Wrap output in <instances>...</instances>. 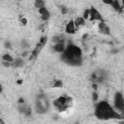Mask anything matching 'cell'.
<instances>
[{"instance_id":"cell-2","label":"cell","mask_w":124,"mask_h":124,"mask_svg":"<svg viewBox=\"0 0 124 124\" xmlns=\"http://www.w3.org/2000/svg\"><path fill=\"white\" fill-rule=\"evenodd\" d=\"M61 59L71 66H79L82 64V50L79 46L70 44L62 53Z\"/></svg>"},{"instance_id":"cell-6","label":"cell","mask_w":124,"mask_h":124,"mask_svg":"<svg viewBox=\"0 0 124 124\" xmlns=\"http://www.w3.org/2000/svg\"><path fill=\"white\" fill-rule=\"evenodd\" d=\"M102 16H101V14H100V12L96 9V8H94V7H91L90 9H89V20H91V21H96V20H98V21H102Z\"/></svg>"},{"instance_id":"cell-15","label":"cell","mask_w":124,"mask_h":124,"mask_svg":"<svg viewBox=\"0 0 124 124\" xmlns=\"http://www.w3.org/2000/svg\"><path fill=\"white\" fill-rule=\"evenodd\" d=\"M110 5L114 8V10H116V11H118V12H121V11H122V7L120 6V3H119L118 1H111Z\"/></svg>"},{"instance_id":"cell-8","label":"cell","mask_w":124,"mask_h":124,"mask_svg":"<svg viewBox=\"0 0 124 124\" xmlns=\"http://www.w3.org/2000/svg\"><path fill=\"white\" fill-rule=\"evenodd\" d=\"M38 12H39V14H40V16H41V19H42L43 21H46V20L49 19V17H50V13H49V11H48V9H47L46 7H44V8L39 9Z\"/></svg>"},{"instance_id":"cell-9","label":"cell","mask_w":124,"mask_h":124,"mask_svg":"<svg viewBox=\"0 0 124 124\" xmlns=\"http://www.w3.org/2000/svg\"><path fill=\"white\" fill-rule=\"evenodd\" d=\"M77 28H76V25H75V22L74 20H70L66 26H65V33L66 34H70V35H73L77 32Z\"/></svg>"},{"instance_id":"cell-10","label":"cell","mask_w":124,"mask_h":124,"mask_svg":"<svg viewBox=\"0 0 124 124\" xmlns=\"http://www.w3.org/2000/svg\"><path fill=\"white\" fill-rule=\"evenodd\" d=\"M65 49H66V46H65V44H64L63 41H60L58 43H55V45L53 46V50L55 52H57V53H63Z\"/></svg>"},{"instance_id":"cell-12","label":"cell","mask_w":124,"mask_h":124,"mask_svg":"<svg viewBox=\"0 0 124 124\" xmlns=\"http://www.w3.org/2000/svg\"><path fill=\"white\" fill-rule=\"evenodd\" d=\"M99 30L102 34H105V35H108L109 34V27L103 21L99 22Z\"/></svg>"},{"instance_id":"cell-19","label":"cell","mask_w":124,"mask_h":124,"mask_svg":"<svg viewBox=\"0 0 124 124\" xmlns=\"http://www.w3.org/2000/svg\"><path fill=\"white\" fill-rule=\"evenodd\" d=\"M82 17L85 19V20H87V19H89V9H86L84 12H83V15H82Z\"/></svg>"},{"instance_id":"cell-17","label":"cell","mask_w":124,"mask_h":124,"mask_svg":"<svg viewBox=\"0 0 124 124\" xmlns=\"http://www.w3.org/2000/svg\"><path fill=\"white\" fill-rule=\"evenodd\" d=\"M62 85H63V82H62V80H60V79H55L54 81H53V87H55V88H57V87H62Z\"/></svg>"},{"instance_id":"cell-4","label":"cell","mask_w":124,"mask_h":124,"mask_svg":"<svg viewBox=\"0 0 124 124\" xmlns=\"http://www.w3.org/2000/svg\"><path fill=\"white\" fill-rule=\"evenodd\" d=\"M48 108V102L46 99L44 98V96H40L36 102H35V107L34 109L36 111V113L38 114H44L47 111Z\"/></svg>"},{"instance_id":"cell-25","label":"cell","mask_w":124,"mask_h":124,"mask_svg":"<svg viewBox=\"0 0 124 124\" xmlns=\"http://www.w3.org/2000/svg\"><path fill=\"white\" fill-rule=\"evenodd\" d=\"M21 82H22V80H21V79H19V80H17V83H18V84H20Z\"/></svg>"},{"instance_id":"cell-14","label":"cell","mask_w":124,"mask_h":124,"mask_svg":"<svg viewBox=\"0 0 124 124\" xmlns=\"http://www.w3.org/2000/svg\"><path fill=\"white\" fill-rule=\"evenodd\" d=\"M2 61H4V62H9V63H14V61H15V59H14V57L11 55V54H9V53H5V54H3V56H2Z\"/></svg>"},{"instance_id":"cell-20","label":"cell","mask_w":124,"mask_h":124,"mask_svg":"<svg viewBox=\"0 0 124 124\" xmlns=\"http://www.w3.org/2000/svg\"><path fill=\"white\" fill-rule=\"evenodd\" d=\"M92 100H93V102H96L98 100V94H97L96 91H94L93 94H92Z\"/></svg>"},{"instance_id":"cell-3","label":"cell","mask_w":124,"mask_h":124,"mask_svg":"<svg viewBox=\"0 0 124 124\" xmlns=\"http://www.w3.org/2000/svg\"><path fill=\"white\" fill-rule=\"evenodd\" d=\"M70 104H71V99L67 96H59L53 101V107L59 112H63L67 110L70 107Z\"/></svg>"},{"instance_id":"cell-26","label":"cell","mask_w":124,"mask_h":124,"mask_svg":"<svg viewBox=\"0 0 124 124\" xmlns=\"http://www.w3.org/2000/svg\"><path fill=\"white\" fill-rule=\"evenodd\" d=\"M75 124H79V123H75Z\"/></svg>"},{"instance_id":"cell-11","label":"cell","mask_w":124,"mask_h":124,"mask_svg":"<svg viewBox=\"0 0 124 124\" xmlns=\"http://www.w3.org/2000/svg\"><path fill=\"white\" fill-rule=\"evenodd\" d=\"M74 22H75V25H76V28L77 29H79L80 27L84 26L85 25V19L82 17V16H78L74 19Z\"/></svg>"},{"instance_id":"cell-13","label":"cell","mask_w":124,"mask_h":124,"mask_svg":"<svg viewBox=\"0 0 124 124\" xmlns=\"http://www.w3.org/2000/svg\"><path fill=\"white\" fill-rule=\"evenodd\" d=\"M24 65H25V61L22 57H17L13 63V66L16 68H22Z\"/></svg>"},{"instance_id":"cell-16","label":"cell","mask_w":124,"mask_h":124,"mask_svg":"<svg viewBox=\"0 0 124 124\" xmlns=\"http://www.w3.org/2000/svg\"><path fill=\"white\" fill-rule=\"evenodd\" d=\"M34 5H35V8H37L39 10L41 8L46 7V2L45 1H42V0H37V1H35Z\"/></svg>"},{"instance_id":"cell-23","label":"cell","mask_w":124,"mask_h":124,"mask_svg":"<svg viewBox=\"0 0 124 124\" xmlns=\"http://www.w3.org/2000/svg\"><path fill=\"white\" fill-rule=\"evenodd\" d=\"M5 46H6V47H11V43L10 42H6Z\"/></svg>"},{"instance_id":"cell-5","label":"cell","mask_w":124,"mask_h":124,"mask_svg":"<svg viewBox=\"0 0 124 124\" xmlns=\"http://www.w3.org/2000/svg\"><path fill=\"white\" fill-rule=\"evenodd\" d=\"M113 108L120 114L124 113V95L121 92H115L113 96Z\"/></svg>"},{"instance_id":"cell-7","label":"cell","mask_w":124,"mask_h":124,"mask_svg":"<svg viewBox=\"0 0 124 124\" xmlns=\"http://www.w3.org/2000/svg\"><path fill=\"white\" fill-rule=\"evenodd\" d=\"M17 110L20 114H23V115H26V116H29L32 112V108L29 105L27 104H20L17 106Z\"/></svg>"},{"instance_id":"cell-18","label":"cell","mask_w":124,"mask_h":124,"mask_svg":"<svg viewBox=\"0 0 124 124\" xmlns=\"http://www.w3.org/2000/svg\"><path fill=\"white\" fill-rule=\"evenodd\" d=\"M21 46H22V47L23 48H28L29 46H30V44H29V42H27L25 39H23L22 41H21Z\"/></svg>"},{"instance_id":"cell-21","label":"cell","mask_w":124,"mask_h":124,"mask_svg":"<svg viewBox=\"0 0 124 124\" xmlns=\"http://www.w3.org/2000/svg\"><path fill=\"white\" fill-rule=\"evenodd\" d=\"M20 23H21V25H26L27 24V19L25 18V17H21L20 18Z\"/></svg>"},{"instance_id":"cell-24","label":"cell","mask_w":124,"mask_h":124,"mask_svg":"<svg viewBox=\"0 0 124 124\" xmlns=\"http://www.w3.org/2000/svg\"><path fill=\"white\" fill-rule=\"evenodd\" d=\"M0 124H6V123H5V121H4V119H3V118H1V119H0Z\"/></svg>"},{"instance_id":"cell-1","label":"cell","mask_w":124,"mask_h":124,"mask_svg":"<svg viewBox=\"0 0 124 124\" xmlns=\"http://www.w3.org/2000/svg\"><path fill=\"white\" fill-rule=\"evenodd\" d=\"M94 116L103 121L122 118V114L116 111L113 106H111L108 101H100L96 103L94 107Z\"/></svg>"},{"instance_id":"cell-22","label":"cell","mask_w":124,"mask_h":124,"mask_svg":"<svg viewBox=\"0 0 124 124\" xmlns=\"http://www.w3.org/2000/svg\"><path fill=\"white\" fill-rule=\"evenodd\" d=\"M2 64H3V66H5V67H10L11 65H13L12 63H9V62H2Z\"/></svg>"}]
</instances>
